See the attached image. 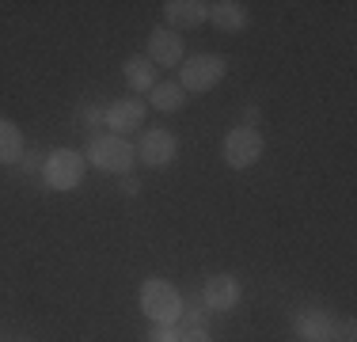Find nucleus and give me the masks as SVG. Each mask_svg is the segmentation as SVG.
<instances>
[{"label": "nucleus", "mask_w": 357, "mask_h": 342, "mask_svg": "<svg viewBox=\"0 0 357 342\" xmlns=\"http://www.w3.org/2000/svg\"><path fill=\"white\" fill-rule=\"evenodd\" d=\"M133 156H137V149L118 133H99V137H91L88 149H84V160L99 171H110V175H130Z\"/></svg>", "instance_id": "f257e3e1"}, {"label": "nucleus", "mask_w": 357, "mask_h": 342, "mask_svg": "<svg viewBox=\"0 0 357 342\" xmlns=\"http://www.w3.org/2000/svg\"><path fill=\"white\" fill-rule=\"evenodd\" d=\"M141 312L149 315L152 323H178L183 315V297L172 281L164 278H149L141 285Z\"/></svg>", "instance_id": "f03ea898"}, {"label": "nucleus", "mask_w": 357, "mask_h": 342, "mask_svg": "<svg viewBox=\"0 0 357 342\" xmlns=\"http://www.w3.org/2000/svg\"><path fill=\"white\" fill-rule=\"evenodd\" d=\"M225 57L220 54H194L183 57V68H178V88L183 91H209L225 80Z\"/></svg>", "instance_id": "7ed1b4c3"}, {"label": "nucleus", "mask_w": 357, "mask_h": 342, "mask_svg": "<svg viewBox=\"0 0 357 342\" xmlns=\"http://www.w3.org/2000/svg\"><path fill=\"white\" fill-rule=\"evenodd\" d=\"M84 168H88V160H84V152L76 149H54L46 156V164H42V175H46L50 191H76L84 179Z\"/></svg>", "instance_id": "20e7f679"}, {"label": "nucleus", "mask_w": 357, "mask_h": 342, "mask_svg": "<svg viewBox=\"0 0 357 342\" xmlns=\"http://www.w3.org/2000/svg\"><path fill=\"white\" fill-rule=\"evenodd\" d=\"M262 133L251 130V126H236V130H228L225 137V164L243 171V168H255L262 160Z\"/></svg>", "instance_id": "39448f33"}, {"label": "nucleus", "mask_w": 357, "mask_h": 342, "mask_svg": "<svg viewBox=\"0 0 357 342\" xmlns=\"http://www.w3.org/2000/svg\"><path fill=\"white\" fill-rule=\"evenodd\" d=\"M183 34L172 31V27H152L149 34V61L152 65H164V68H172V65H183Z\"/></svg>", "instance_id": "423d86ee"}, {"label": "nucleus", "mask_w": 357, "mask_h": 342, "mask_svg": "<svg viewBox=\"0 0 357 342\" xmlns=\"http://www.w3.org/2000/svg\"><path fill=\"white\" fill-rule=\"evenodd\" d=\"M175 152H178V141L167 130H144L141 144H137L141 164H149V168H167L175 160Z\"/></svg>", "instance_id": "0eeeda50"}, {"label": "nucleus", "mask_w": 357, "mask_h": 342, "mask_svg": "<svg viewBox=\"0 0 357 342\" xmlns=\"http://www.w3.org/2000/svg\"><path fill=\"white\" fill-rule=\"evenodd\" d=\"M243 289L240 281L232 278V274H213V278L206 281V293H202V304L209 308V312H232L236 304H240Z\"/></svg>", "instance_id": "6e6552de"}, {"label": "nucleus", "mask_w": 357, "mask_h": 342, "mask_svg": "<svg viewBox=\"0 0 357 342\" xmlns=\"http://www.w3.org/2000/svg\"><path fill=\"white\" fill-rule=\"evenodd\" d=\"M293 331L301 342H335V320L323 308H301L293 320Z\"/></svg>", "instance_id": "1a4fd4ad"}, {"label": "nucleus", "mask_w": 357, "mask_h": 342, "mask_svg": "<svg viewBox=\"0 0 357 342\" xmlns=\"http://www.w3.org/2000/svg\"><path fill=\"white\" fill-rule=\"evenodd\" d=\"M164 20L172 31H190V27H202L209 20V4L206 0H167L164 4Z\"/></svg>", "instance_id": "9d476101"}, {"label": "nucleus", "mask_w": 357, "mask_h": 342, "mask_svg": "<svg viewBox=\"0 0 357 342\" xmlns=\"http://www.w3.org/2000/svg\"><path fill=\"white\" fill-rule=\"evenodd\" d=\"M107 130H118V137H126V130H137L144 122V103L141 99H118L103 110Z\"/></svg>", "instance_id": "9b49d317"}, {"label": "nucleus", "mask_w": 357, "mask_h": 342, "mask_svg": "<svg viewBox=\"0 0 357 342\" xmlns=\"http://www.w3.org/2000/svg\"><path fill=\"white\" fill-rule=\"evenodd\" d=\"M209 20H213V27L220 31H243L251 23V12L240 4V0H217V4H209Z\"/></svg>", "instance_id": "f8f14e48"}, {"label": "nucleus", "mask_w": 357, "mask_h": 342, "mask_svg": "<svg viewBox=\"0 0 357 342\" xmlns=\"http://www.w3.org/2000/svg\"><path fill=\"white\" fill-rule=\"evenodd\" d=\"M122 73H126V84H130L133 91H152V88H156V68H152V61L144 54L130 57Z\"/></svg>", "instance_id": "ddd939ff"}, {"label": "nucleus", "mask_w": 357, "mask_h": 342, "mask_svg": "<svg viewBox=\"0 0 357 342\" xmlns=\"http://www.w3.org/2000/svg\"><path fill=\"white\" fill-rule=\"evenodd\" d=\"M149 96H152V107L164 110V114H175L186 103V91L178 88V80H156V88H152Z\"/></svg>", "instance_id": "4468645a"}, {"label": "nucleus", "mask_w": 357, "mask_h": 342, "mask_svg": "<svg viewBox=\"0 0 357 342\" xmlns=\"http://www.w3.org/2000/svg\"><path fill=\"white\" fill-rule=\"evenodd\" d=\"M23 156V133L15 122L0 118V164H15Z\"/></svg>", "instance_id": "2eb2a0df"}, {"label": "nucleus", "mask_w": 357, "mask_h": 342, "mask_svg": "<svg viewBox=\"0 0 357 342\" xmlns=\"http://www.w3.org/2000/svg\"><path fill=\"white\" fill-rule=\"evenodd\" d=\"M144 342H178L175 323H152V331H149V339H144Z\"/></svg>", "instance_id": "dca6fc26"}, {"label": "nucleus", "mask_w": 357, "mask_h": 342, "mask_svg": "<svg viewBox=\"0 0 357 342\" xmlns=\"http://www.w3.org/2000/svg\"><path fill=\"white\" fill-rule=\"evenodd\" d=\"M178 320L186 323L183 331H202V327H206V308H198V304H194V308H186V312L178 315Z\"/></svg>", "instance_id": "f3484780"}, {"label": "nucleus", "mask_w": 357, "mask_h": 342, "mask_svg": "<svg viewBox=\"0 0 357 342\" xmlns=\"http://www.w3.org/2000/svg\"><path fill=\"white\" fill-rule=\"evenodd\" d=\"M335 342H357V323L354 320L338 323V327H335Z\"/></svg>", "instance_id": "a211bd4d"}, {"label": "nucleus", "mask_w": 357, "mask_h": 342, "mask_svg": "<svg viewBox=\"0 0 357 342\" xmlns=\"http://www.w3.org/2000/svg\"><path fill=\"white\" fill-rule=\"evenodd\" d=\"M80 122H84V126H99V122H103V110H99V107H88V110L80 114Z\"/></svg>", "instance_id": "6ab92c4d"}, {"label": "nucleus", "mask_w": 357, "mask_h": 342, "mask_svg": "<svg viewBox=\"0 0 357 342\" xmlns=\"http://www.w3.org/2000/svg\"><path fill=\"white\" fill-rule=\"evenodd\" d=\"M178 342H213V339L206 335V327H202V331H183V335H178Z\"/></svg>", "instance_id": "aec40b11"}, {"label": "nucleus", "mask_w": 357, "mask_h": 342, "mask_svg": "<svg viewBox=\"0 0 357 342\" xmlns=\"http://www.w3.org/2000/svg\"><path fill=\"white\" fill-rule=\"evenodd\" d=\"M137 191H141V183H137V179H133V175H122V194H130V198H133Z\"/></svg>", "instance_id": "412c9836"}, {"label": "nucleus", "mask_w": 357, "mask_h": 342, "mask_svg": "<svg viewBox=\"0 0 357 342\" xmlns=\"http://www.w3.org/2000/svg\"><path fill=\"white\" fill-rule=\"evenodd\" d=\"M255 122H259V107H248V110H243V126H251V130H255Z\"/></svg>", "instance_id": "4be33fe9"}, {"label": "nucleus", "mask_w": 357, "mask_h": 342, "mask_svg": "<svg viewBox=\"0 0 357 342\" xmlns=\"http://www.w3.org/2000/svg\"><path fill=\"white\" fill-rule=\"evenodd\" d=\"M15 342H27V339H15Z\"/></svg>", "instance_id": "5701e85b"}]
</instances>
